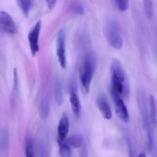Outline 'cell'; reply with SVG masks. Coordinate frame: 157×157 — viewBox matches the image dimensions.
Instances as JSON below:
<instances>
[{
  "label": "cell",
  "mask_w": 157,
  "mask_h": 157,
  "mask_svg": "<svg viewBox=\"0 0 157 157\" xmlns=\"http://www.w3.org/2000/svg\"><path fill=\"white\" fill-rule=\"evenodd\" d=\"M110 88L119 94L123 99L127 100L130 94V85L120 62L115 60L110 67Z\"/></svg>",
  "instance_id": "cell-1"
},
{
  "label": "cell",
  "mask_w": 157,
  "mask_h": 157,
  "mask_svg": "<svg viewBox=\"0 0 157 157\" xmlns=\"http://www.w3.org/2000/svg\"><path fill=\"white\" fill-rule=\"evenodd\" d=\"M96 68V60L92 53L85 56L79 71V78L85 91L88 92Z\"/></svg>",
  "instance_id": "cell-2"
},
{
  "label": "cell",
  "mask_w": 157,
  "mask_h": 157,
  "mask_svg": "<svg viewBox=\"0 0 157 157\" xmlns=\"http://www.w3.org/2000/svg\"><path fill=\"white\" fill-rule=\"evenodd\" d=\"M104 35L107 41L113 48L120 49L123 45L121 26L118 21L108 20L104 25Z\"/></svg>",
  "instance_id": "cell-3"
},
{
  "label": "cell",
  "mask_w": 157,
  "mask_h": 157,
  "mask_svg": "<svg viewBox=\"0 0 157 157\" xmlns=\"http://www.w3.org/2000/svg\"><path fill=\"white\" fill-rule=\"evenodd\" d=\"M137 99L139 109L143 120V126L146 132L148 140V145L149 149L153 147V139L152 130L149 121V114L147 109V103L144 91L139 89L137 92Z\"/></svg>",
  "instance_id": "cell-4"
},
{
  "label": "cell",
  "mask_w": 157,
  "mask_h": 157,
  "mask_svg": "<svg viewBox=\"0 0 157 157\" xmlns=\"http://www.w3.org/2000/svg\"><path fill=\"white\" fill-rule=\"evenodd\" d=\"M110 93L117 116L124 122L125 123L129 122L130 120L129 112L122 98L111 88H110Z\"/></svg>",
  "instance_id": "cell-5"
},
{
  "label": "cell",
  "mask_w": 157,
  "mask_h": 157,
  "mask_svg": "<svg viewBox=\"0 0 157 157\" xmlns=\"http://www.w3.org/2000/svg\"><path fill=\"white\" fill-rule=\"evenodd\" d=\"M65 40V32L63 29H60L57 36V54L60 65L63 69L66 68L67 65Z\"/></svg>",
  "instance_id": "cell-6"
},
{
  "label": "cell",
  "mask_w": 157,
  "mask_h": 157,
  "mask_svg": "<svg viewBox=\"0 0 157 157\" xmlns=\"http://www.w3.org/2000/svg\"><path fill=\"white\" fill-rule=\"evenodd\" d=\"M41 22H37L34 27L29 31L28 34V40L29 42L30 51L32 56H35L39 50V40L41 29Z\"/></svg>",
  "instance_id": "cell-7"
},
{
  "label": "cell",
  "mask_w": 157,
  "mask_h": 157,
  "mask_svg": "<svg viewBox=\"0 0 157 157\" xmlns=\"http://www.w3.org/2000/svg\"><path fill=\"white\" fill-rule=\"evenodd\" d=\"M0 30L9 35H13L16 32L14 21L5 11H0Z\"/></svg>",
  "instance_id": "cell-8"
},
{
  "label": "cell",
  "mask_w": 157,
  "mask_h": 157,
  "mask_svg": "<svg viewBox=\"0 0 157 157\" xmlns=\"http://www.w3.org/2000/svg\"><path fill=\"white\" fill-rule=\"evenodd\" d=\"M70 127V121L68 115L63 113L59 122L58 127V142L60 144L67 138Z\"/></svg>",
  "instance_id": "cell-9"
},
{
  "label": "cell",
  "mask_w": 157,
  "mask_h": 157,
  "mask_svg": "<svg viewBox=\"0 0 157 157\" xmlns=\"http://www.w3.org/2000/svg\"><path fill=\"white\" fill-rule=\"evenodd\" d=\"M97 103L98 108L103 118L106 120H110L112 116V113L105 94L101 93L98 96Z\"/></svg>",
  "instance_id": "cell-10"
},
{
  "label": "cell",
  "mask_w": 157,
  "mask_h": 157,
  "mask_svg": "<svg viewBox=\"0 0 157 157\" xmlns=\"http://www.w3.org/2000/svg\"><path fill=\"white\" fill-rule=\"evenodd\" d=\"M70 102L75 116L79 118L81 113V104L76 90L74 88H71L70 90Z\"/></svg>",
  "instance_id": "cell-11"
},
{
  "label": "cell",
  "mask_w": 157,
  "mask_h": 157,
  "mask_svg": "<svg viewBox=\"0 0 157 157\" xmlns=\"http://www.w3.org/2000/svg\"><path fill=\"white\" fill-rule=\"evenodd\" d=\"M84 142L85 140L83 139V136L79 134L71 136L64 141V143L71 149L79 148Z\"/></svg>",
  "instance_id": "cell-12"
},
{
  "label": "cell",
  "mask_w": 157,
  "mask_h": 157,
  "mask_svg": "<svg viewBox=\"0 0 157 157\" xmlns=\"http://www.w3.org/2000/svg\"><path fill=\"white\" fill-rule=\"evenodd\" d=\"M55 101L57 105L61 106L62 105L63 101V87L62 82L59 79H56L55 81Z\"/></svg>",
  "instance_id": "cell-13"
},
{
  "label": "cell",
  "mask_w": 157,
  "mask_h": 157,
  "mask_svg": "<svg viewBox=\"0 0 157 157\" xmlns=\"http://www.w3.org/2000/svg\"><path fill=\"white\" fill-rule=\"evenodd\" d=\"M25 144L26 157H34V144L30 135L26 136Z\"/></svg>",
  "instance_id": "cell-14"
},
{
  "label": "cell",
  "mask_w": 157,
  "mask_h": 157,
  "mask_svg": "<svg viewBox=\"0 0 157 157\" xmlns=\"http://www.w3.org/2000/svg\"><path fill=\"white\" fill-rule=\"evenodd\" d=\"M17 2L23 13L28 16L33 6V0H17Z\"/></svg>",
  "instance_id": "cell-15"
},
{
  "label": "cell",
  "mask_w": 157,
  "mask_h": 157,
  "mask_svg": "<svg viewBox=\"0 0 157 157\" xmlns=\"http://www.w3.org/2000/svg\"><path fill=\"white\" fill-rule=\"evenodd\" d=\"M149 101L151 121L153 123L155 124L157 122V108L155 97L153 95L150 96L149 97Z\"/></svg>",
  "instance_id": "cell-16"
},
{
  "label": "cell",
  "mask_w": 157,
  "mask_h": 157,
  "mask_svg": "<svg viewBox=\"0 0 157 157\" xmlns=\"http://www.w3.org/2000/svg\"><path fill=\"white\" fill-rule=\"evenodd\" d=\"M9 137L6 132L0 134V155L4 154L8 146Z\"/></svg>",
  "instance_id": "cell-17"
},
{
  "label": "cell",
  "mask_w": 157,
  "mask_h": 157,
  "mask_svg": "<svg viewBox=\"0 0 157 157\" xmlns=\"http://www.w3.org/2000/svg\"><path fill=\"white\" fill-rule=\"evenodd\" d=\"M145 13L148 19L153 18L154 6L153 0H144Z\"/></svg>",
  "instance_id": "cell-18"
},
{
  "label": "cell",
  "mask_w": 157,
  "mask_h": 157,
  "mask_svg": "<svg viewBox=\"0 0 157 157\" xmlns=\"http://www.w3.org/2000/svg\"><path fill=\"white\" fill-rule=\"evenodd\" d=\"M59 154L61 157H72L71 148L64 142L59 144Z\"/></svg>",
  "instance_id": "cell-19"
},
{
  "label": "cell",
  "mask_w": 157,
  "mask_h": 157,
  "mask_svg": "<svg viewBox=\"0 0 157 157\" xmlns=\"http://www.w3.org/2000/svg\"><path fill=\"white\" fill-rule=\"evenodd\" d=\"M39 151L40 157H49L48 149L44 141L40 142L39 144Z\"/></svg>",
  "instance_id": "cell-20"
},
{
  "label": "cell",
  "mask_w": 157,
  "mask_h": 157,
  "mask_svg": "<svg viewBox=\"0 0 157 157\" xmlns=\"http://www.w3.org/2000/svg\"><path fill=\"white\" fill-rule=\"evenodd\" d=\"M49 113V103L46 100L42 101L40 105V113L41 116L44 118H46L48 116Z\"/></svg>",
  "instance_id": "cell-21"
},
{
  "label": "cell",
  "mask_w": 157,
  "mask_h": 157,
  "mask_svg": "<svg viewBox=\"0 0 157 157\" xmlns=\"http://www.w3.org/2000/svg\"><path fill=\"white\" fill-rule=\"evenodd\" d=\"M116 6L120 11L124 12L129 7V0H114Z\"/></svg>",
  "instance_id": "cell-22"
},
{
  "label": "cell",
  "mask_w": 157,
  "mask_h": 157,
  "mask_svg": "<svg viewBox=\"0 0 157 157\" xmlns=\"http://www.w3.org/2000/svg\"><path fill=\"white\" fill-rule=\"evenodd\" d=\"M79 156L80 157H88V150L86 145L85 142L79 147Z\"/></svg>",
  "instance_id": "cell-23"
},
{
  "label": "cell",
  "mask_w": 157,
  "mask_h": 157,
  "mask_svg": "<svg viewBox=\"0 0 157 157\" xmlns=\"http://www.w3.org/2000/svg\"><path fill=\"white\" fill-rule=\"evenodd\" d=\"M73 10L76 13L80 15L83 14L84 12V9L83 6L79 4L75 5L73 7Z\"/></svg>",
  "instance_id": "cell-24"
},
{
  "label": "cell",
  "mask_w": 157,
  "mask_h": 157,
  "mask_svg": "<svg viewBox=\"0 0 157 157\" xmlns=\"http://www.w3.org/2000/svg\"><path fill=\"white\" fill-rule=\"evenodd\" d=\"M57 0H47L48 6L50 9H51L55 6Z\"/></svg>",
  "instance_id": "cell-25"
},
{
  "label": "cell",
  "mask_w": 157,
  "mask_h": 157,
  "mask_svg": "<svg viewBox=\"0 0 157 157\" xmlns=\"http://www.w3.org/2000/svg\"><path fill=\"white\" fill-rule=\"evenodd\" d=\"M138 157H147V156L145 152H142L139 154V155H138Z\"/></svg>",
  "instance_id": "cell-26"
}]
</instances>
